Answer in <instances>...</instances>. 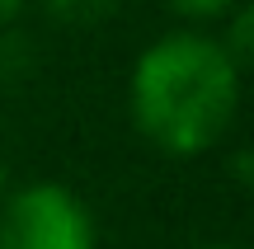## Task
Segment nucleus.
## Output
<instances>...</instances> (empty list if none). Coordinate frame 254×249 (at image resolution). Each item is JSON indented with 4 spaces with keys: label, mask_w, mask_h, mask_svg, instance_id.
<instances>
[{
    "label": "nucleus",
    "mask_w": 254,
    "mask_h": 249,
    "mask_svg": "<svg viewBox=\"0 0 254 249\" xmlns=\"http://www.w3.org/2000/svg\"><path fill=\"white\" fill-rule=\"evenodd\" d=\"M132 122L165 155H202L231 132L240 66L207 33H165L136 56L127 80Z\"/></svg>",
    "instance_id": "nucleus-1"
},
{
    "label": "nucleus",
    "mask_w": 254,
    "mask_h": 249,
    "mask_svg": "<svg viewBox=\"0 0 254 249\" xmlns=\"http://www.w3.org/2000/svg\"><path fill=\"white\" fill-rule=\"evenodd\" d=\"M0 249H94V216L66 184H28L0 202Z\"/></svg>",
    "instance_id": "nucleus-2"
},
{
    "label": "nucleus",
    "mask_w": 254,
    "mask_h": 249,
    "mask_svg": "<svg viewBox=\"0 0 254 249\" xmlns=\"http://www.w3.org/2000/svg\"><path fill=\"white\" fill-rule=\"evenodd\" d=\"M123 0H47V9H52V19H62V24H75V28H90V24H104V19L118 14Z\"/></svg>",
    "instance_id": "nucleus-3"
},
{
    "label": "nucleus",
    "mask_w": 254,
    "mask_h": 249,
    "mask_svg": "<svg viewBox=\"0 0 254 249\" xmlns=\"http://www.w3.org/2000/svg\"><path fill=\"white\" fill-rule=\"evenodd\" d=\"M179 19H193V24H207V19H226L240 0H165Z\"/></svg>",
    "instance_id": "nucleus-4"
},
{
    "label": "nucleus",
    "mask_w": 254,
    "mask_h": 249,
    "mask_svg": "<svg viewBox=\"0 0 254 249\" xmlns=\"http://www.w3.org/2000/svg\"><path fill=\"white\" fill-rule=\"evenodd\" d=\"M19 9H24V0H0V24H5V19H14Z\"/></svg>",
    "instance_id": "nucleus-5"
},
{
    "label": "nucleus",
    "mask_w": 254,
    "mask_h": 249,
    "mask_svg": "<svg viewBox=\"0 0 254 249\" xmlns=\"http://www.w3.org/2000/svg\"><path fill=\"white\" fill-rule=\"evenodd\" d=\"M0 202H5V165H0Z\"/></svg>",
    "instance_id": "nucleus-6"
},
{
    "label": "nucleus",
    "mask_w": 254,
    "mask_h": 249,
    "mask_svg": "<svg viewBox=\"0 0 254 249\" xmlns=\"http://www.w3.org/2000/svg\"><path fill=\"white\" fill-rule=\"evenodd\" d=\"M207 249H236V245H207Z\"/></svg>",
    "instance_id": "nucleus-7"
}]
</instances>
